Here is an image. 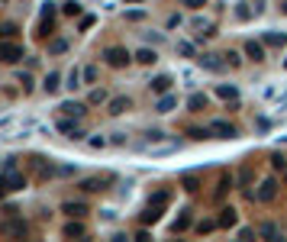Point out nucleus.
I'll return each mask as SVG.
<instances>
[{"instance_id": "31", "label": "nucleus", "mask_w": 287, "mask_h": 242, "mask_svg": "<svg viewBox=\"0 0 287 242\" xmlns=\"http://www.w3.org/2000/svg\"><path fill=\"white\" fill-rule=\"evenodd\" d=\"M216 226H220V220H200V223H197V232L203 236V232H213Z\"/></svg>"}, {"instance_id": "1", "label": "nucleus", "mask_w": 287, "mask_h": 242, "mask_svg": "<svg viewBox=\"0 0 287 242\" xmlns=\"http://www.w3.org/2000/svg\"><path fill=\"white\" fill-rule=\"evenodd\" d=\"M0 236H7V239H26V236H29V226H26L23 220H16V217H7L4 223H0Z\"/></svg>"}, {"instance_id": "42", "label": "nucleus", "mask_w": 287, "mask_h": 242, "mask_svg": "<svg viewBox=\"0 0 287 242\" xmlns=\"http://www.w3.org/2000/svg\"><path fill=\"white\" fill-rule=\"evenodd\" d=\"M88 145H91V149H103V145H107V139H103V136H94Z\"/></svg>"}, {"instance_id": "39", "label": "nucleus", "mask_w": 287, "mask_h": 242, "mask_svg": "<svg viewBox=\"0 0 287 242\" xmlns=\"http://www.w3.org/2000/svg\"><path fill=\"white\" fill-rule=\"evenodd\" d=\"M0 36H4V39H13V36H16V26H13V23L0 26Z\"/></svg>"}, {"instance_id": "6", "label": "nucleus", "mask_w": 287, "mask_h": 242, "mask_svg": "<svg viewBox=\"0 0 287 242\" xmlns=\"http://www.w3.org/2000/svg\"><path fill=\"white\" fill-rule=\"evenodd\" d=\"M65 239H84L88 236V229H84V223H81V217H71V223H65Z\"/></svg>"}, {"instance_id": "32", "label": "nucleus", "mask_w": 287, "mask_h": 242, "mask_svg": "<svg viewBox=\"0 0 287 242\" xmlns=\"http://www.w3.org/2000/svg\"><path fill=\"white\" fill-rule=\"evenodd\" d=\"M229 187H232V178H226V175H223V178H220V184H216V197H220V200H223Z\"/></svg>"}, {"instance_id": "49", "label": "nucleus", "mask_w": 287, "mask_h": 242, "mask_svg": "<svg viewBox=\"0 0 287 242\" xmlns=\"http://www.w3.org/2000/svg\"><path fill=\"white\" fill-rule=\"evenodd\" d=\"M0 4H7V0H0Z\"/></svg>"}, {"instance_id": "8", "label": "nucleus", "mask_w": 287, "mask_h": 242, "mask_svg": "<svg viewBox=\"0 0 287 242\" xmlns=\"http://www.w3.org/2000/svg\"><path fill=\"white\" fill-rule=\"evenodd\" d=\"M245 55L252 58V62H265V42H255V39H249L245 42Z\"/></svg>"}, {"instance_id": "45", "label": "nucleus", "mask_w": 287, "mask_h": 242, "mask_svg": "<svg viewBox=\"0 0 287 242\" xmlns=\"http://www.w3.org/2000/svg\"><path fill=\"white\" fill-rule=\"evenodd\" d=\"M110 142H113V145H123V142H126V133H113Z\"/></svg>"}, {"instance_id": "47", "label": "nucleus", "mask_w": 287, "mask_h": 242, "mask_svg": "<svg viewBox=\"0 0 287 242\" xmlns=\"http://www.w3.org/2000/svg\"><path fill=\"white\" fill-rule=\"evenodd\" d=\"M281 10H284V13H287V0H281Z\"/></svg>"}, {"instance_id": "26", "label": "nucleus", "mask_w": 287, "mask_h": 242, "mask_svg": "<svg viewBox=\"0 0 287 242\" xmlns=\"http://www.w3.org/2000/svg\"><path fill=\"white\" fill-rule=\"evenodd\" d=\"M88 103H91V107H97V103H110V97H107V91H103V88H94Z\"/></svg>"}, {"instance_id": "30", "label": "nucleus", "mask_w": 287, "mask_h": 242, "mask_svg": "<svg viewBox=\"0 0 287 242\" xmlns=\"http://www.w3.org/2000/svg\"><path fill=\"white\" fill-rule=\"evenodd\" d=\"M65 49H68V42H65V39H49V52H52V55H62Z\"/></svg>"}, {"instance_id": "44", "label": "nucleus", "mask_w": 287, "mask_h": 242, "mask_svg": "<svg viewBox=\"0 0 287 242\" xmlns=\"http://www.w3.org/2000/svg\"><path fill=\"white\" fill-rule=\"evenodd\" d=\"M7 191H10V184H7V175H4V178H0V200L7 197Z\"/></svg>"}, {"instance_id": "17", "label": "nucleus", "mask_w": 287, "mask_h": 242, "mask_svg": "<svg viewBox=\"0 0 287 242\" xmlns=\"http://www.w3.org/2000/svg\"><path fill=\"white\" fill-rule=\"evenodd\" d=\"M190 226H194V217H190V210H181V217L175 220V226H171V229H175V232H187Z\"/></svg>"}, {"instance_id": "11", "label": "nucleus", "mask_w": 287, "mask_h": 242, "mask_svg": "<svg viewBox=\"0 0 287 242\" xmlns=\"http://www.w3.org/2000/svg\"><path fill=\"white\" fill-rule=\"evenodd\" d=\"M129 107H133V100H129V97H113L110 103H107V110H110V113L113 116H119V113H126V110Z\"/></svg>"}, {"instance_id": "41", "label": "nucleus", "mask_w": 287, "mask_h": 242, "mask_svg": "<svg viewBox=\"0 0 287 242\" xmlns=\"http://www.w3.org/2000/svg\"><path fill=\"white\" fill-rule=\"evenodd\" d=\"M178 52H181V55H194V46H190V42H181V46H178Z\"/></svg>"}, {"instance_id": "28", "label": "nucleus", "mask_w": 287, "mask_h": 242, "mask_svg": "<svg viewBox=\"0 0 287 242\" xmlns=\"http://www.w3.org/2000/svg\"><path fill=\"white\" fill-rule=\"evenodd\" d=\"M62 13L65 16H81V4H77V0H68V4H62Z\"/></svg>"}, {"instance_id": "37", "label": "nucleus", "mask_w": 287, "mask_h": 242, "mask_svg": "<svg viewBox=\"0 0 287 242\" xmlns=\"http://www.w3.org/2000/svg\"><path fill=\"white\" fill-rule=\"evenodd\" d=\"M161 139H165L161 129H149V133H145V142H149V145H152V142H161Z\"/></svg>"}, {"instance_id": "35", "label": "nucleus", "mask_w": 287, "mask_h": 242, "mask_svg": "<svg viewBox=\"0 0 287 242\" xmlns=\"http://www.w3.org/2000/svg\"><path fill=\"white\" fill-rule=\"evenodd\" d=\"M16 81H20V88H23V94H29V91H32V74H29V71H23L20 77H16Z\"/></svg>"}, {"instance_id": "18", "label": "nucleus", "mask_w": 287, "mask_h": 242, "mask_svg": "<svg viewBox=\"0 0 287 242\" xmlns=\"http://www.w3.org/2000/svg\"><path fill=\"white\" fill-rule=\"evenodd\" d=\"M216 97H223V100H239V91L232 88V84H216Z\"/></svg>"}, {"instance_id": "7", "label": "nucleus", "mask_w": 287, "mask_h": 242, "mask_svg": "<svg viewBox=\"0 0 287 242\" xmlns=\"http://www.w3.org/2000/svg\"><path fill=\"white\" fill-rule=\"evenodd\" d=\"M58 110H62L65 116H74V119H81L84 113H88V103H77V100H65V103H62V107H58Z\"/></svg>"}, {"instance_id": "4", "label": "nucleus", "mask_w": 287, "mask_h": 242, "mask_svg": "<svg viewBox=\"0 0 287 242\" xmlns=\"http://www.w3.org/2000/svg\"><path fill=\"white\" fill-rule=\"evenodd\" d=\"M210 129H213L216 139H236V136H239V129L232 126V123H226V119H213Z\"/></svg>"}, {"instance_id": "12", "label": "nucleus", "mask_w": 287, "mask_h": 242, "mask_svg": "<svg viewBox=\"0 0 287 242\" xmlns=\"http://www.w3.org/2000/svg\"><path fill=\"white\" fill-rule=\"evenodd\" d=\"M236 223H239V213L232 210V207H223V210H220V226L223 229H232Z\"/></svg>"}, {"instance_id": "40", "label": "nucleus", "mask_w": 287, "mask_h": 242, "mask_svg": "<svg viewBox=\"0 0 287 242\" xmlns=\"http://www.w3.org/2000/svg\"><path fill=\"white\" fill-rule=\"evenodd\" d=\"M84 81H88V84H94V81H97V68H94V65H88V68H84Z\"/></svg>"}, {"instance_id": "14", "label": "nucleus", "mask_w": 287, "mask_h": 242, "mask_svg": "<svg viewBox=\"0 0 287 242\" xmlns=\"http://www.w3.org/2000/svg\"><path fill=\"white\" fill-rule=\"evenodd\" d=\"M107 184H110V178H88V181H81V191H107Z\"/></svg>"}, {"instance_id": "36", "label": "nucleus", "mask_w": 287, "mask_h": 242, "mask_svg": "<svg viewBox=\"0 0 287 242\" xmlns=\"http://www.w3.org/2000/svg\"><path fill=\"white\" fill-rule=\"evenodd\" d=\"M168 200H171V191H158V194H152V200H149V204H158V207H165Z\"/></svg>"}, {"instance_id": "16", "label": "nucleus", "mask_w": 287, "mask_h": 242, "mask_svg": "<svg viewBox=\"0 0 287 242\" xmlns=\"http://www.w3.org/2000/svg\"><path fill=\"white\" fill-rule=\"evenodd\" d=\"M58 88H62V74H58V71H49L46 81H42V91H46V94H55Z\"/></svg>"}, {"instance_id": "22", "label": "nucleus", "mask_w": 287, "mask_h": 242, "mask_svg": "<svg viewBox=\"0 0 287 242\" xmlns=\"http://www.w3.org/2000/svg\"><path fill=\"white\" fill-rule=\"evenodd\" d=\"M7 184H10V191H23V187H26V178L16 175V171H7Z\"/></svg>"}, {"instance_id": "43", "label": "nucleus", "mask_w": 287, "mask_h": 242, "mask_svg": "<svg viewBox=\"0 0 287 242\" xmlns=\"http://www.w3.org/2000/svg\"><path fill=\"white\" fill-rule=\"evenodd\" d=\"M184 7H194V10H200V7H207V0H181Z\"/></svg>"}, {"instance_id": "19", "label": "nucleus", "mask_w": 287, "mask_h": 242, "mask_svg": "<svg viewBox=\"0 0 287 242\" xmlns=\"http://www.w3.org/2000/svg\"><path fill=\"white\" fill-rule=\"evenodd\" d=\"M158 220H161V207L158 204H149V207H145V213H142V223L149 226V223H158Z\"/></svg>"}, {"instance_id": "50", "label": "nucleus", "mask_w": 287, "mask_h": 242, "mask_svg": "<svg viewBox=\"0 0 287 242\" xmlns=\"http://www.w3.org/2000/svg\"><path fill=\"white\" fill-rule=\"evenodd\" d=\"M284 68H287V62H284Z\"/></svg>"}, {"instance_id": "25", "label": "nucleus", "mask_w": 287, "mask_h": 242, "mask_svg": "<svg viewBox=\"0 0 287 242\" xmlns=\"http://www.w3.org/2000/svg\"><path fill=\"white\" fill-rule=\"evenodd\" d=\"M62 210L68 213V217H84V213H88V207H84V204H74V200H68V204L62 207Z\"/></svg>"}, {"instance_id": "3", "label": "nucleus", "mask_w": 287, "mask_h": 242, "mask_svg": "<svg viewBox=\"0 0 287 242\" xmlns=\"http://www.w3.org/2000/svg\"><path fill=\"white\" fill-rule=\"evenodd\" d=\"M20 58H26V55H23V46H16V42H10V39H4V42H0V62L16 65Z\"/></svg>"}, {"instance_id": "38", "label": "nucleus", "mask_w": 287, "mask_h": 242, "mask_svg": "<svg viewBox=\"0 0 287 242\" xmlns=\"http://www.w3.org/2000/svg\"><path fill=\"white\" fill-rule=\"evenodd\" d=\"M236 16H239V20H252V10H249V4H236Z\"/></svg>"}, {"instance_id": "9", "label": "nucleus", "mask_w": 287, "mask_h": 242, "mask_svg": "<svg viewBox=\"0 0 287 242\" xmlns=\"http://www.w3.org/2000/svg\"><path fill=\"white\" fill-rule=\"evenodd\" d=\"M171 84H175V81H171L168 74H158V77H152V81H149V88H152V94H158V97H161V94L171 91Z\"/></svg>"}, {"instance_id": "48", "label": "nucleus", "mask_w": 287, "mask_h": 242, "mask_svg": "<svg viewBox=\"0 0 287 242\" xmlns=\"http://www.w3.org/2000/svg\"><path fill=\"white\" fill-rule=\"evenodd\" d=\"M126 4H142V0H126Z\"/></svg>"}, {"instance_id": "20", "label": "nucleus", "mask_w": 287, "mask_h": 242, "mask_svg": "<svg viewBox=\"0 0 287 242\" xmlns=\"http://www.w3.org/2000/svg\"><path fill=\"white\" fill-rule=\"evenodd\" d=\"M258 236H262V239H281V229H277L274 226V223H262V226H258Z\"/></svg>"}, {"instance_id": "5", "label": "nucleus", "mask_w": 287, "mask_h": 242, "mask_svg": "<svg viewBox=\"0 0 287 242\" xmlns=\"http://www.w3.org/2000/svg\"><path fill=\"white\" fill-rule=\"evenodd\" d=\"M274 197H277V181H274V178L262 181V187L255 191V200H262V204H271Z\"/></svg>"}, {"instance_id": "21", "label": "nucleus", "mask_w": 287, "mask_h": 242, "mask_svg": "<svg viewBox=\"0 0 287 242\" xmlns=\"http://www.w3.org/2000/svg\"><path fill=\"white\" fill-rule=\"evenodd\" d=\"M136 62L139 65H155V62H158V55H155V49H139L136 52Z\"/></svg>"}, {"instance_id": "23", "label": "nucleus", "mask_w": 287, "mask_h": 242, "mask_svg": "<svg viewBox=\"0 0 287 242\" xmlns=\"http://www.w3.org/2000/svg\"><path fill=\"white\" fill-rule=\"evenodd\" d=\"M287 42V36L284 32H265V46H271V49H281Z\"/></svg>"}, {"instance_id": "34", "label": "nucleus", "mask_w": 287, "mask_h": 242, "mask_svg": "<svg viewBox=\"0 0 287 242\" xmlns=\"http://www.w3.org/2000/svg\"><path fill=\"white\" fill-rule=\"evenodd\" d=\"M223 62L229 65V68H239V65H242V55H239V52H226V55H223Z\"/></svg>"}, {"instance_id": "24", "label": "nucleus", "mask_w": 287, "mask_h": 242, "mask_svg": "<svg viewBox=\"0 0 287 242\" xmlns=\"http://www.w3.org/2000/svg\"><path fill=\"white\" fill-rule=\"evenodd\" d=\"M181 187H184L187 194H194V191H200V178L197 175H184L181 178Z\"/></svg>"}, {"instance_id": "15", "label": "nucleus", "mask_w": 287, "mask_h": 242, "mask_svg": "<svg viewBox=\"0 0 287 242\" xmlns=\"http://www.w3.org/2000/svg\"><path fill=\"white\" fill-rule=\"evenodd\" d=\"M197 62H200V68H207V71H220V68L226 65V62H220V55H210V52H207V55H200Z\"/></svg>"}, {"instance_id": "29", "label": "nucleus", "mask_w": 287, "mask_h": 242, "mask_svg": "<svg viewBox=\"0 0 287 242\" xmlns=\"http://www.w3.org/2000/svg\"><path fill=\"white\" fill-rule=\"evenodd\" d=\"M81 77H84V71H77V68H71V74H68V84H65V88H81Z\"/></svg>"}, {"instance_id": "46", "label": "nucleus", "mask_w": 287, "mask_h": 242, "mask_svg": "<svg viewBox=\"0 0 287 242\" xmlns=\"http://www.w3.org/2000/svg\"><path fill=\"white\" fill-rule=\"evenodd\" d=\"M239 181H242V184H249V181H252V168H242V175H239Z\"/></svg>"}, {"instance_id": "27", "label": "nucleus", "mask_w": 287, "mask_h": 242, "mask_svg": "<svg viewBox=\"0 0 287 242\" xmlns=\"http://www.w3.org/2000/svg\"><path fill=\"white\" fill-rule=\"evenodd\" d=\"M52 32H55V23H52V16H42V23H39V39H49Z\"/></svg>"}, {"instance_id": "33", "label": "nucleus", "mask_w": 287, "mask_h": 242, "mask_svg": "<svg viewBox=\"0 0 287 242\" xmlns=\"http://www.w3.org/2000/svg\"><path fill=\"white\" fill-rule=\"evenodd\" d=\"M271 168H274V171H287V158H284L281 152H274V155H271Z\"/></svg>"}, {"instance_id": "10", "label": "nucleus", "mask_w": 287, "mask_h": 242, "mask_svg": "<svg viewBox=\"0 0 287 242\" xmlns=\"http://www.w3.org/2000/svg\"><path fill=\"white\" fill-rule=\"evenodd\" d=\"M178 107V94H161V97H158V103H155V110H158V113H171V110H175Z\"/></svg>"}, {"instance_id": "2", "label": "nucleus", "mask_w": 287, "mask_h": 242, "mask_svg": "<svg viewBox=\"0 0 287 242\" xmlns=\"http://www.w3.org/2000/svg\"><path fill=\"white\" fill-rule=\"evenodd\" d=\"M103 58H107V65H110V68H126L129 62H133V55H129L123 46H110L107 52H103Z\"/></svg>"}, {"instance_id": "13", "label": "nucleus", "mask_w": 287, "mask_h": 242, "mask_svg": "<svg viewBox=\"0 0 287 242\" xmlns=\"http://www.w3.org/2000/svg\"><path fill=\"white\" fill-rule=\"evenodd\" d=\"M207 103H210V100H207V94H190V97H187L190 113H203V110H207Z\"/></svg>"}]
</instances>
